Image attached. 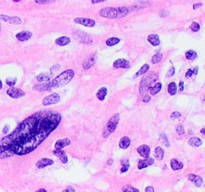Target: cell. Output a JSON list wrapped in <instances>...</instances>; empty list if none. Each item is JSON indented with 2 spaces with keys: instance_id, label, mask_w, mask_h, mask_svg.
Listing matches in <instances>:
<instances>
[{
  "instance_id": "74e56055",
  "label": "cell",
  "mask_w": 205,
  "mask_h": 192,
  "mask_svg": "<svg viewBox=\"0 0 205 192\" xmlns=\"http://www.w3.org/2000/svg\"><path fill=\"white\" fill-rule=\"evenodd\" d=\"M16 83V78H7L6 79V84L10 87H13Z\"/></svg>"
},
{
  "instance_id": "6da1fadb",
  "label": "cell",
  "mask_w": 205,
  "mask_h": 192,
  "mask_svg": "<svg viewBox=\"0 0 205 192\" xmlns=\"http://www.w3.org/2000/svg\"><path fill=\"white\" fill-rule=\"evenodd\" d=\"M61 120V114L53 110H42L30 115L10 134L0 139V158L31 153L57 128Z\"/></svg>"
},
{
  "instance_id": "ab89813d",
  "label": "cell",
  "mask_w": 205,
  "mask_h": 192,
  "mask_svg": "<svg viewBox=\"0 0 205 192\" xmlns=\"http://www.w3.org/2000/svg\"><path fill=\"white\" fill-rule=\"evenodd\" d=\"M176 132L178 133L179 135H183L184 132H185V131H184L183 126H182V125H178V126H177V127H176Z\"/></svg>"
},
{
  "instance_id": "f6af8a7d",
  "label": "cell",
  "mask_w": 205,
  "mask_h": 192,
  "mask_svg": "<svg viewBox=\"0 0 205 192\" xmlns=\"http://www.w3.org/2000/svg\"><path fill=\"white\" fill-rule=\"evenodd\" d=\"M150 99H151V97H150L149 95H145L142 98V101H143L144 103H147V102H149V101H150Z\"/></svg>"
},
{
  "instance_id": "7bdbcfd3",
  "label": "cell",
  "mask_w": 205,
  "mask_h": 192,
  "mask_svg": "<svg viewBox=\"0 0 205 192\" xmlns=\"http://www.w3.org/2000/svg\"><path fill=\"white\" fill-rule=\"evenodd\" d=\"M62 192H75V189H74L73 186H67Z\"/></svg>"
},
{
  "instance_id": "4dcf8cb0",
  "label": "cell",
  "mask_w": 205,
  "mask_h": 192,
  "mask_svg": "<svg viewBox=\"0 0 205 192\" xmlns=\"http://www.w3.org/2000/svg\"><path fill=\"white\" fill-rule=\"evenodd\" d=\"M36 79L39 82H49L50 81V75H48L46 73H41L36 77Z\"/></svg>"
},
{
  "instance_id": "f1b7e54d",
  "label": "cell",
  "mask_w": 205,
  "mask_h": 192,
  "mask_svg": "<svg viewBox=\"0 0 205 192\" xmlns=\"http://www.w3.org/2000/svg\"><path fill=\"white\" fill-rule=\"evenodd\" d=\"M148 70H149V64H143V65H142V67H141V68L139 69L138 71H137L136 73L134 74L133 78H137V77H139V76H141V75H142V74L145 73V72H147Z\"/></svg>"
},
{
  "instance_id": "5bb4252c",
  "label": "cell",
  "mask_w": 205,
  "mask_h": 192,
  "mask_svg": "<svg viewBox=\"0 0 205 192\" xmlns=\"http://www.w3.org/2000/svg\"><path fill=\"white\" fill-rule=\"evenodd\" d=\"M53 163H54V160L50 159V158H41V159L36 162V167L39 169H42L47 166L52 165Z\"/></svg>"
},
{
  "instance_id": "2e32d148",
  "label": "cell",
  "mask_w": 205,
  "mask_h": 192,
  "mask_svg": "<svg viewBox=\"0 0 205 192\" xmlns=\"http://www.w3.org/2000/svg\"><path fill=\"white\" fill-rule=\"evenodd\" d=\"M137 152L140 156L144 158H148L150 155V147L148 145H141L137 148Z\"/></svg>"
},
{
  "instance_id": "7a4b0ae2",
  "label": "cell",
  "mask_w": 205,
  "mask_h": 192,
  "mask_svg": "<svg viewBox=\"0 0 205 192\" xmlns=\"http://www.w3.org/2000/svg\"><path fill=\"white\" fill-rule=\"evenodd\" d=\"M74 77V70L72 69H68L63 71L62 73H60L58 76H56L55 78L50 80L49 82L46 83H41V84H38L34 86V90L36 91H48V90H51L53 88H59L61 86H64V85L68 84L69 82L73 79Z\"/></svg>"
},
{
  "instance_id": "11a10c76",
  "label": "cell",
  "mask_w": 205,
  "mask_h": 192,
  "mask_svg": "<svg viewBox=\"0 0 205 192\" xmlns=\"http://www.w3.org/2000/svg\"><path fill=\"white\" fill-rule=\"evenodd\" d=\"M200 132H201V133H202V134H203V135H204V136H205V128H202V129H201V130H200Z\"/></svg>"
},
{
  "instance_id": "83f0119b",
  "label": "cell",
  "mask_w": 205,
  "mask_h": 192,
  "mask_svg": "<svg viewBox=\"0 0 205 192\" xmlns=\"http://www.w3.org/2000/svg\"><path fill=\"white\" fill-rule=\"evenodd\" d=\"M154 156L156 157L157 160H162L164 157V151L160 146H157L155 147V150H154Z\"/></svg>"
},
{
  "instance_id": "bcb514c9",
  "label": "cell",
  "mask_w": 205,
  "mask_h": 192,
  "mask_svg": "<svg viewBox=\"0 0 205 192\" xmlns=\"http://www.w3.org/2000/svg\"><path fill=\"white\" fill-rule=\"evenodd\" d=\"M168 15H169V12H167V11H165V10L160 11V16L161 17H167Z\"/></svg>"
},
{
  "instance_id": "ba28073f",
  "label": "cell",
  "mask_w": 205,
  "mask_h": 192,
  "mask_svg": "<svg viewBox=\"0 0 205 192\" xmlns=\"http://www.w3.org/2000/svg\"><path fill=\"white\" fill-rule=\"evenodd\" d=\"M74 22L80 24V25L86 26V27H94L95 26V21H94L93 19H91V18H83V17L75 18V19H74Z\"/></svg>"
},
{
  "instance_id": "3957f363",
  "label": "cell",
  "mask_w": 205,
  "mask_h": 192,
  "mask_svg": "<svg viewBox=\"0 0 205 192\" xmlns=\"http://www.w3.org/2000/svg\"><path fill=\"white\" fill-rule=\"evenodd\" d=\"M130 12L129 7H105L99 11V14L105 18H122Z\"/></svg>"
},
{
  "instance_id": "9f6ffc18",
  "label": "cell",
  "mask_w": 205,
  "mask_h": 192,
  "mask_svg": "<svg viewBox=\"0 0 205 192\" xmlns=\"http://www.w3.org/2000/svg\"><path fill=\"white\" fill-rule=\"evenodd\" d=\"M112 163H113V160H112V159H109V161L107 162L108 165H109V164H112Z\"/></svg>"
},
{
  "instance_id": "603a6c76",
  "label": "cell",
  "mask_w": 205,
  "mask_h": 192,
  "mask_svg": "<svg viewBox=\"0 0 205 192\" xmlns=\"http://www.w3.org/2000/svg\"><path fill=\"white\" fill-rule=\"evenodd\" d=\"M170 166L173 170H180V169L183 168V163L178 161L177 159H174V158H173V159H171V161H170Z\"/></svg>"
},
{
  "instance_id": "e575fe53",
  "label": "cell",
  "mask_w": 205,
  "mask_h": 192,
  "mask_svg": "<svg viewBox=\"0 0 205 192\" xmlns=\"http://www.w3.org/2000/svg\"><path fill=\"white\" fill-rule=\"evenodd\" d=\"M122 192H139V190L131 185H125L122 187Z\"/></svg>"
},
{
  "instance_id": "277c9868",
  "label": "cell",
  "mask_w": 205,
  "mask_h": 192,
  "mask_svg": "<svg viewBox=\"0 0 205 192\" xmlns=\"http://www.w3.org/2000/svg\"><path fill=\"white\" fill-rule=\"evenodd\" d=\"M119 119H120V115L116 113L108 120V122L106 123V125H105V127L103 128L102 131V136L104 138H107L108 136H110V134H112L115 131L117 125L119 123Z\"/></svg>"
},
{
  "instance_id": "60d3db41",
  "label": "cell",
  "mask_w": 205,
  "mask_h": 192,
  "mask_svg": "<svg viewBox=\"0 0 205 192\" xmlns=\"http://www.w3.org/2000/svg\"><path fill=\"white\" fill-rule=\"evenodd\" d=\"M180 116H181V113L178 112V111H175L170 115V118L171 119H175V118H178V117H180Z\"/></svg>"
},
{
  "instance_id": "b9f144b4",
  "label": "cell",
  "mask_w": 205,
  "mask_h": 192,
  "mask_svg": "<svg viewBox=\"0 0 205 192\" xmlns=\"http://www.w3.org/2000/svg\"><path fill=\"white\" fill-rule=\"evenodd\" d=\"M160 138H161V140H164V142H165V145H166V146H169V142H168L167 137H166L165 134H163V133H162L161 136H160Z\"/></svg>"
},
{
  "instance_id": "d6986e66",
  "label": "cell",
  "mask_w": 205,
  "mask_h": 192,
  "mask_svg": "<svg viewBox=\"0 0 205 192\" xmlns=\"http://www.w3.org/2000/svg\"><path fill=\"white\" fill-rule=\"evenodd\" d=\"M31 36H32V33L29 31H21L16 34V38L19 41H27L28 39H30Z\"/></svg>"
},
{
  "instance_id": "f907efd6",
  "label": "cell",
  "mask_w": 205,
  "mask_h": 192,
  "mask_svg": "<svg viewBox=\"0 0 205 192\" xmlns=\"http://www.w3.org/2000/svg\"><path fill=\"white\" fill-rule=\"evenodd\" d=\"M202 6V3H196L193 5V9H197L198 7H201Z\"/></svg>"
},
{
  "instance_id": "44dd1931",
  "label": "cell",
  "mask_w": 205,
  "mask_h": 192,
  "mask_svg": "<svg viewBox=\"0 0 205 192\" xmlns=\"http://www.w3.org/2000/svg\"><path fill=\"white\" fill-rule=\"evenodd\" d=\"M147 40L150 44L153 45V46H158V45L160 44V38L156 34H150L147 37Z\"/></svg>"
},
{
  "instance_id": "9c48e42d",
  "label": "cell",
  "mask_w": 205,
  "mask_h": 192,
  "mask_svg": "<svg viewBox=\"0 0 205 192\" xmlns=\"http://www.w3.org/2000/svg\"><path fill=\"white\" fill-rule=\"evenodd\" d=\"M74 36H75L77 39H79L80 42H82V43L84 44H90L92 42L91 37H90L88 34L84 33L83 31H76V33H74Z\"/></svg>"
},
{
  "instance_id": "4316f807",
  "label": "cell",
  "mask_w": 205,
  "mask_h": 192,
  "mask_svg": "<svg viewBox=\"0 0 205 192\" xmlns=\"http://www.w3.org/2000/svg\"><path fill=\"white\" fill-rule=\"evenodd\" d=\"M120 163L121 165H122V168H121L120 172L121 173H124L126 171H128V169H129V166H130V163H129V160L127 159V158H122V159L120 160Z\"/></svg>"
},
{
  "instance_id": "7402d4cb",
  "label": "cell",
  "mask_w": 205,
  "mask_h": 192,
  "mask_svg": "<svg viewBox=\"0 0 205 192\" xmlns=\"http://www.w3.org/2000/svg\"><path fill=\"white\" fill-rule=\"evenodd\" d=\"M130 143H131V141H130L129 137L124 136L120 139V141H119V147H120L121 149H127L130 146Z\"/></svg>"
},
{
  "instance_id": "c3c4849f",
  "label": "cell",
  "mask_w": 205,
  "mask_h": 192,
  "mask_svg": "<svg viewBox=\"0 0 205 192\" xmlns=\"http://www.w3.org/2000/svg\"><path fill=\"white\" fill-rule=\"evenodd\" d=\"M60 68V65H56V66H53V67H51V72H55V71H57L58 69Z\"/></svg>"
},
{
  "instance_id": "cb8c5ba5",
  "label": "cell",
  "mask_w": 205,
  "mask_h": 192,
  "mask_svg": "<svg viewBox=\"0 0 205 192\" xmlns=\"http://www.w3.org/2000/svg\"><path fill=\"white\" fill-rule=\"evenodd\" d=\"M188 144L192 147H199L202 144V140L198 137H191L190 139L188 140Z\"/></svg>"
},
{
  "instance_id": "52a82bcc",
  "label": "cell",
  "mask_w": 205,
  "mask_h": 192,
  "mask_svg": "<svg viewBox=\"0 0 205 192\" xmlns=\"http://www.w3.org/2000/svg\"><path fill=\"white\" fill-rule=\"evenodd\" d=\"M6 93H7L8 96H10L11 98H20V97H23L25 95V92L23 91V90L19 89V88H16V87H11L9 88V89L6 91Z\"/></svg>"
},
{
  "instance_id": "7dc6e473",
  "label": "cell",
  "mask_w": 205,
  "mask_h": 192,
  "mask_svg": "<svg viewBox=\"0 0 205 192\" xmlns=\"http://www.w3.org/2000/svg\"><path fill=\"white\" fill-rule=\"evenodd\" d=\"M145 192H154V188L152 186H147L145 188Z\"/></svg>"
},
{
  "instance_id": "f5cc1de1",
  "label": "cell",
  "mask_w": 205,
  "mask_h": 192,
  "mask_svg": "<svg viewBox=\"0 0 205 192\" xmlns=\"http://www.w3.org/2000/svg\"><path fill=\"white\" fill-rule=\"evenodd\" d=\"M35 192H47V190H46V189L41 188V189H38V190H36Z\"/></svg>"
},
{
  "instance_id": "ac0fdd59",
  "label": "cell",
  "mask_w": 205,
  "mask_h": 192,
  "mask_svg": "<svg viewBox=\"0 0 205 192\" xmlns=\"http://www.w3.org/2000/svg\"><path fill=\"white\" fill-rule=\"evenodd\" d=\"M53 154L59 158V159L61 160L62 163H67V162H68V157H67L66 152H65V151H63V150H53Z\"/></svg>"
},
{
  "instance_id": "1f68e13d",
  "label": "cell",
  "mask_w": 205,
  "mask_h": 192,
  "mask_svg": "<svg viewBox=\"0 0 205 192\" xmlns=\"http://www.w3.org/2000/svg\"><path fill=\"white\" fill-rule=\"evenodd\" d=\"M119 42H120V39L119 38H117V37H110V38H108V39L106 40V45L107 46H114V45H116V44H118Z\"/></svg>"
},
{
  "instance_id": "680465c9",
  "label": "cell",
  "mask_w": 205,
  "mask_h": 192,
  "mask_svg": "<svg viewBox=\"0 0 205 192\" xmlns=\"http://www.w3.org/2000/svg\"><path fill=\"white\" fill-rule=\"evenodd\" d=\"M0 30H1V27H0Z\"/></svg>"
},
{
  "instance_id": "5b68a950",
  "label": "cell",
  "mask_w": 205,
  "mask_h": 192,
  "mask_svg": "<svg viewBox=\"0 0 205 192\" xmlns=\"http://www.w3.org/2000/svg\"><path fill=\"white\" fill-rule=\"evenodd\" d=\"M158 79V75L155 72H151L149 75L145 76L143 78V80L140 82V86H139V92L140 94H144L146 91L149 90V88L152 86L153 83H155V81Z\"/></svg>"
},
{
  "instance_id": "681fc988",
  "label": "cell",
  "mask_w": 205,
  "mask_h": 192,
  "mask_svg": "<svg viewBox=\"0 0 205 192\" xmlns=\"http://www.w3.org/2000/svg\"><path fill=\"white\" fill-rule=\"evenodd\" d=\"M179 90L180 91H183L184 90V83L182 82V81H180L179 82Z\"/></svg>"
},
{
  "instance_id": "f35d334b",
  "label": "cell",
  "mask_w": 205,
  "mask_h": 192,
  "mask_svg": "<svg viewBox=\"0 0 205 192\" xmlns=\"http://www.w3.org/2000/svg\"><path fill=\"white\" fill-rule=\"evenodd\" d=\"M174 73H175V68H174V66H171L170 69L168 70L167 74H166V77H171V76L174 75Z\"/></svg>"
},
{
  "instance_id": "ee69618b",
  "label": "cell",
  "mask_w": 205,
  "mask_h": 192,
  "mask_svg": "<svg viewBox=\"0 0 205 192\" xmlns=\"http://www.w3.org/2000/svg\"><path fill=\"white\" fill-rule=\"evenodd\" d=\"M52 0H49V1H40V0H36L35 3L37 4H49V3H52Z\"/></svg>"
},
{
  "instance_id": "f546056e",
  "label": "cell",
  "mask_w": 205,
  "mask_h": 192,
  "mask_svg": "<svg viewBox=\"0 0 205 192\" xmlns=\"http://www.w3.org/2000/svg\"><path fill=\"white\" fill-rule=\"evenodd\" d=\"M177 92V85L175 82H170L168 84V93L170 95H175Z\"/></svg>"
},
{
  "instance_id": "8fae6325",
  "label": "cell",
  "mask_w": 205,
  "mask_h": 192,
  "mask_svg": "<svg viewBox=\"0 0 205 192\" xmlns=\"http://www.w3.org/2000/svg\"><path fill=\"white\" fill-rule=\"evenodd\" d=\"M96 62V55L95 54H93V55H90L89 57L85 58L84 61H83V69L84 70H87L89 68H91L92 66H93L94 64H95Z\"/></svg>"
},
{
  "instance_id": "6f0895ef",
  "label": "cell",
  "mask_w": 205,
  "mask_h": 192,
  "mask_svg": "<svg viewBox=\"0 0 205 192\" xmlns=\"http://www.w3.org/2000/svg\"><path fill=\"white\" fill-rule=\"evenodd\" d=\"M1 88H2V81L0 80V89H1Z\"/></svg>"
},
{
  "instance_id": "836d02e7",
  "label": "cell",
  "mask_w": 205,
  "mask_h": 192,
  "mask_svg": "<svg viewBox=\"0 0 205 192\" xmlns=\"http://www.w3.org/2000/svg\"><path fill=\"white\" fill-rule=\"evenodd\" d=\"M162 54L161 53H156L154 54V55L152 56V59H151V62L153 64H157V63H159L162 60Z\"/></svg>"
},
{
  "instance_id": "484cf974",
  "label": "cell",
  "mask_w": 205,
  "mask_h": 192,
  "mask_svg": "<svg viewBox=\"0 0 205 192\" xmlns=\"http://www.w3.org/2000/svg\"><path fill=\"white\" fill-rule=\"evenodd\" d=\"M106 95H107V88L106 87L100 88V89L97 91V93H96V96H97L98 100H100V101L104 100Z\"/></svg>"
},
{
  "instance_id": "816d5d0a",
  "label": "cell",
  "mask_w": 205,
  "mask_h": 192,
  "mask_svg": "<svg viewBox=\"0 0 205 192\" xmlns=\"http://www.w3.org/2000/svg\"><path fill=\"white\" fill-rule=\"evenodd\" d=\"M8 130H9V126L6 125L5 127H4V129H3V133H4V134H5V133H7Z\"/></svg>"
},
{
  "instance_id": "d4e9b609",
  "label": "cell",
  "mask_w": 205,
  "mask_h": 192,
  "mask_svg": "<svg viewBox=\"0 0 205 192\" xmlns=\"http://www.w3.org/2000/svg\"><path fill=\"white\" fill-rule=\"evenodd\" d=\"M161 88H162V84L160 82H157V83H155L154 85H152V86L149 88L148 91H150V94H151V95H155V94H157L159 91H160Z\"/></svg>"
},
{
  "instance_id": "9a60e30c",
  "label": "cell",
  "mask_w": 205,
  "mask_h": 192,
  "mask_svg": "<svg viewBox=\"0 0 205 192\" xmlns=\"http://www.w3.org/2000/svg\"><path fill=\"white\" fill-rule=\"evenodd\" d=\"M153 163H154V159L151 157H148V158H144V159L139 160L137 166H138V169H144L146 168V167L152 165Z\"/></svg>"
},
{
  "instance_id": "30bf717a",
  "label": "cell",
  "mask_w": 205,
  "mask_h": 192,
  "mask_svg": "<svg viewBox=\"0 0 205 192\" xmlns=\"http://www.w3.org/2000/svg\"><path fill=\"white\" fill-rule=\"evenodd\" d=\"M0 20H2V21H5V22H8V23H10V24H16V25L22 23V20L20 19L19 17L8 16V15H3V14L0 15Z\"/></svg>"
},
{
  "instance_id": "d6a6232c",
  "label": "cell",
  "mask_w": 205,
  "mask_h": 192,
  "mask_svg": "<svg viewBox=\"0 0 205 192\" xmlns=\"http://www.w3.org/2000/svg\"><path fill=\"white\" fill-rule=\"evenodd\" d=\"M185 57L187 58L188 60H194L195 58L197 57V53L195 52L194 50H188L186 51L185 53Z\"/></svg>"
},
{
  "instance_id": "8992f818",
  "label": "cell",
  "mask_w": 205,
  "mask_h": 192,
  "mask_svg": "<svg viewBox=\"0 0 205 192\" xmlns=\"http://www.w3.org/2000/svg\"><path fill=\"white\" fill-rule=\"evenodd\" d=\"M60 101V96L58 95L57 93H52L50 95L46 96L45 98H43L42 100V104L47 106V105H52V104H56Z\"/></svg>"
},
{
  "instance_id": "ffe728a7",
  "label": "cell",
  "mask_w": 205,
  "mask_h": 192,
  "mask_svg": "<svg viewBox=\"0 0 205 192\" xmlns=\"http://www.w3.org/2000/svg\"><path fill=\"white\" fill-rule=\"evenodd\" d=\"M71 42L70 38L67 37V36H61V37H58L57 39H55V43L59 46H66Z\"/></svg>"
},
{
  "instance_id": "7c38bea8",
  "label": "cell",
  "mask_w": 205,
  "mask_h": 192,
  "mask_svg": "<svg viewBox=\"0 0 205 192\" xmlns=\"http://www.w3.org/2000/svg\"><path fill=\"white\" fill-rule=\"evenodd\" d=\"M113 67L114 68H122V69H126L130 67V62L126 59H123V58H120V59H117L114 61L113 63Z\"/></svg>"
},
{
  "instance_id": "d590c367",
  "label": "cell",
  "mask_w": 205,
  "mask_h": 192,
  "mask_svg": "<svg viewBox=\"0 0 205 192\" xmlns=\"http://www.w3.org/2000/svg\"><path fill=\"white\" fill-rule=\"evenodd\" d=\"M197 71H198V67H195L194 69H188L187 72L185 74V77L186 78H189L193 75V74H197Z\"/></svg>"
},
{
  "instance_id": "8d00e7d4",
  "label": "cell",
  "mask_w": 205,
  "mask_h": 192,
  "mask_svg": "<svg viewBox=\"0 0 205 192\" xmlns=\"http://www.w3.org/2000/svg\"><path fill=\"white\" fill-rule=\"evenodd\" d=\"M190 29L193 31V32H197V31H199V29H200V25L197 23V22H192L190 25Z\"/></svg>"
},
{
  "instance_id": "4fadbf2b",
  "label": "cell",
  "mask_w": 205,
  "mask_h": 192,
  "mask_svg": "<svg viewBox=\"0 0 205 192\" xmlns=\"http://www.w3.org/2000/svg\"><path fill=\"white\" fill-rule=\"evenodd\" d=\"M69 144H71L70 139L68 138H63V139H58L55 142V145H54V150H62L64 147L68 146Z\"/></svg>"
},
{
  "instance_id": "db71d44e",
  "label": "cell",
  "mask_w": 205,
  "mask_h": 192,
  "mask_svg": "<svg viewBox=\"0 0 205 192\" xmlns=\"http://www.w3.org/2000/svg\"><path fill=\"white\" fill-rule=\"evenodd\" d=\"M101 2H103V0H99V1H94V0H92L91 3L95 4V3H101Z\"/></svg>"
},
{
  "instance_id": "e0dca14e",
  "label": "cell",
  "mask_w": 205,
  "mask_h": 192,
  "mask_svg": "<svg viewBox=\"0 0 205 192\" xmlns=\"http://www.w3.org/2000/svg\"><path fill=\"white\" fill-rule=\"evenodd\" d=\"M188 179L190 180L191 182L195 184V186L200 187L203 183V179H202L200 176H198L196 174H188Z\"/></svg>"
}]
</instances>
